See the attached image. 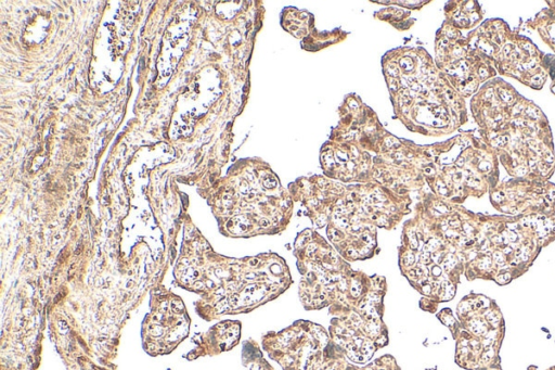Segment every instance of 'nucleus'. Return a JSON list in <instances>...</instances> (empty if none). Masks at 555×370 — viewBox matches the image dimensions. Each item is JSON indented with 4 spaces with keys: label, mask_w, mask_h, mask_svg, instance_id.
<instances>
[{
    "label": "nucleus",
    "mask_w": 555,
    "mask_h": 370,
    "mask_svg": "<svg viewBox=\"0 0 555 370\" xmlns=\"http://www.w3.org/2000/svg\"><path fill=\"white\" fill-rule=\"evenodd\" d=\"M457 315L463 327L456 344L457 365L468 370L501 365L505 324L496 302L472 293L459 303Z\"/></svg>",
    "instance_id": "1"
},
{
    "label": "nucleus",
    "mask_w": 555,
    "mask_h": 370,
    "mask_svg": "<svg viewBox=\"0 0 555 370\" xmlns=\"http://www.w3.org/2000/svg\"><path fill=\"white\" fill-rule=\"evenodd\" d=\"M350 293L352 296L357 297L360 295L361 293V284L359 281L357 280H353L352 283H351V289H350Z\"/></svg>",
    "instance_id": "2"
},
{
    "label": "nucleus",
    "mask_w": 555,
    "mask_h": 370,
    "mask_svg": "<svg viewBox=\"0 0 555 370\" xmlns=\"http://www.w3.org/2000/svg\"><path fill=\"white\" fill-rule=\"evenodd\" d=\"M403 260H404V264H405L406 266H410V265H412V264L414 263L415 258H414V255H413L412 253H408V254L404 256Z\"/></svg>",
    "instance_id": "3"
},
{
    "label": "nucleus",
    "mask_w": 555,
    "mask_h": 370,
    "mask_svg": "<svg viewBox=\"0 0 555 370\" xmlns=\"http://www.w3.org/2000/svg\"><path fill=\"white\" fill-rule=\"evenodd\" d=\"M410 244H411L412 248H416L417 247V241L415 239L414 233L410 234Z\"/></svg>",
    "instance_id": "4"
},
{
    "label": "nucleus",
    "mask_w": 555,
    "mask_h": 370,
    "mask_svg": "<svg viewBox=\"0 0 555 370\" xmlns=\"http://www.w3.org/2000/svg\"><path fill=\"white\" fill-rule=\"evenodd\" d=\"M422 292L426 295H428L431 292V285L430 284H424L422 288Z\"/></svg>",
    "instance_id": "5"
},
{
    "label": "nucleus",
    "mask_w": 555,
    "mask_h": 370,
    "mask_svg": "<svg viewBox=\"0 0 555 370\" xmlns=\"http://www.w3.org/2000/svg\"><path fill=\"white\" fill-rule=\"evenodd\" d=\"M477 370H503V369L501 368V365H498V366L481 368V369H477Z\"/></svg>",
    "instance_id": "6"
},
{
    "label": "nucleus",
    "mask_w": 555,
    "mask_h": 370,
    "mask_svg": "<svg viewBox=\"0 0 555 370\" xmlns=\"http://www.w3.org/2000/svg\"><path fill=\"white\" fill-rule=\"evenodd\" d=\"M271 270L274 273H280L281 272V267L279 265H276V264H274V265L271 266Z\"/></svg>",
    "instance_id": "7"
},
{
    "label": "nucleus",
    "mask_w": 555,
    "mask_h": 370,
    "mask_svg": "<svg viewBox=\"0 0 555 370\" xmlns=\"http://www.w3.org/2000/svg\"><path fill=\"white\" fill-rule=\"evenodd\" d=\"M339 288H340V290H343V291H344V290H346V288H347L346 280H345V279H343V278L339 280Z\"/></svg>",
    "instance_id": "8"
},
{
    "label": "nucleus",
    "mask_w": 555,
    "mask_h": 370,
    "mask_svg": "<svg viewBox=\"0 0 555 370\" xmlns=\"http://www.w3.org/2000/svg\"><path fill=\"white\" fill-rule=\"evenodd\" d=\"M315 250V246H310L309 250H307V254L311 255V252Z\"/></svg>",
    "instance_id": "9"
},
{
    "label": "nucleus",
    "mask_w": 555,
    "mask_h": 370,
    "mask_svg": "<svg viewBox=\"0 0 555 370\" xmlns=\"http://www.w3.org/2000/svg\"><path fill=\"white\" fill-rule=\"evenodd\" d=\"M546 370H555V366L547 368Z\"/></svg>",
    "instance_id": "10"
}]
</instances>
